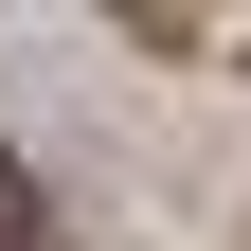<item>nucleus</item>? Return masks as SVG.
Wrapping results in <instances>:
<instances>
[]
</instances>
